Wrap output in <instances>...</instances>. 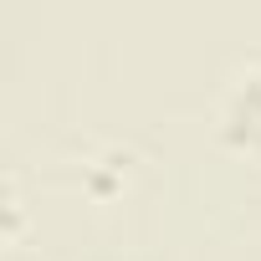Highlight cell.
Returning <instances> with one entry per match:
<instances>
[{
	"instance_id": "obj_1",
	"label": "cell",
	"mask_w": 261,
	"mask_h": 261,
	"mask_svg": "<svg viewBox=\"0 0 261 261\" xmlns=\"http://www.w3.org/2000/svg\"><path fill=\"white\" fill-rule=\"evenodd\" d=\"M215 139L261 164V67H236L215 102Z\"/></svg>"
}]
</instances>
